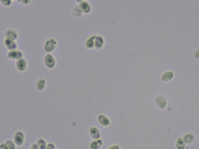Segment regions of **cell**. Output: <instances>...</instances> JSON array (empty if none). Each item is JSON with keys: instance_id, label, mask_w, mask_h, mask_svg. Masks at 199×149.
Wrapping results in <instances>:
<instances>
[{"instance_id": "1", "label": "cell", "mask_w": 199, "mask_h": 149, "mask_svg": "<svg viewBox=\"0 0 199 149\" xmlns=\"http://www.w3.org/2000/svg\"><path fill=\"white\" fill-rule=\"evenodd\" d=\"M57 42L55 39L52 38L48 39L45 42L44 50L46 52H53L56 49L57 46Z\"/></svg>"}, {"instance_id": "2", "label": "cell", "mask_w": 199, "mask_h": 149, "mask_svg": "<svg viewBox=\"0 0 199 149\" xmlns=\"http://www.w3.org/2000/svg\"><path fill=\"white\" fill-rule=\"evenodd\" d=\"M155 104L158 108L164 109L167 105V101L166 98L163 95H159L155 99Z\"/></svg>"}, {"instance_id": "3", "label": "cell", "mask_w": 199, "mask_h": 149, "mask_svg": "<svg viewBox=\"0 0 199 149\" xmlns=\"http://www.w3.org/2000/svg\"><path fill=\"white\" fill-rule=\"evenodd\" d=\"M44 63L48 68H53L55 65V58L51 54H47L44 58Z\"/></svg>"}, {"instance_id": "4", "label": "cell", "mask_w": 199, "mask_h": 149, "mask_svg": "<svg viewBox=\"0 0 199 149\" xmlns=\"http://www.w3.org/2000/svg\"><path fill=\"white\" fill-rule=\"evenodd\" d=\"M24 134L21 131H18L15 134L14 137L15 143L18 146L22 145L24 142Z\"/></svg>"}, {"instance_id": "5", "label": "cell", "mask_w": 199, "mask_h": 149, "mask_svg": "<svg viewBox=\"0 0 199 149\" xmlns=\"http://www.w3.org/2000/svg\"><path fill=\"white\" fill-rule=\"evenodd\" d=\"M5 36L6 39L15 41L18 38V34L16 31L12 29L7 30L5 32Z\"/></svg>"}, {"instance_id": "6", "label": "cell", "mask_w": 199, "mask_h": 149, "mask_svg": "<svg viewBox=\"0 0 199 149\" xmlns=\"http://www.w3.org/2000/svg\"><path fill=\"white\" fill-rule=\"evenodd\" d=\"M22 53L18 50L10 51L8 53V58L10 59H14V60H18L22 58Z\"/></svg>"}, {"instance_id": "7", "label": "cell", "mask_w": 199, "mask_h": 149, "mask_svg": "<svg viewBox=\"0 0 199 149\" xmlns=\"http://www.w3.org/2000/svg\"><path fill=\"white\" fill-rule=\"evenodd\" d=\"M79 5L83 12L85 13H88L90 11L91 7L89 3L85 1H81Z\"/></svg>"}, {"instance_id": "8", "label": "cell", "mask_w": 199, "mask_h": 149, "mask_svg": "<svg viewBox=\"0 0 199 149\" xmlns=\"http://www.w3.org/2000/svg\"><path fill=\"white\" fill-rule=\"evenodd\" d=\"M174 76V73L172 71L164 72L161 77V79L163 82H168L171 81Z\"/></svg>"}, {"instance_id": "9", "label": "cell", "mask_w": 199, "mask_h": 149, "mask_svg": "<svg viewBox=\"0 0 199 149\" xmlns=\"http://www.w3.org/2000/svg\"><path fill=\"white\" fill-rule=\"evenodd\" d=\"M16 65L18 70L22 72L25 70L26 67V62L24 58H21L17 61Z\"/></svg>"}, {"instance_id": "10", "label": "cell", "mask_w": 199, "mask_h": 149, "mask_svg": "<svg viewBox=\"0 0 199 149\" xmlns=\"http://www.w3.org/2000/svg\"><path fill=\"white\" fill-rule=\"evenodd\" d=\"M4 43L8 49L11 50V51L16 50V49H17V43L12 40L6 39L4 41Z\"/></svg>"}, {"instance_id": "11", "label": "cell", "mask_w": 199, "mask_h": 149, "mask_svg": "<svg viewBox=\"0 0 199 149\" xmlns=\"http://www.w3.org/2000/svg\"><path fill=\"white\" fill-rule=\"evenodd\" d=\"M98 120L101 125L103 126H108L110 125V121L109 119L103 115H100L98 116Z\"/></svg>"}, {"instance_id": "12", "label": "cell", "mask_w": 199, "mask_h": 149, "mask_svg": "<svg viewBox=\"0 0 199 149\" xmlns=\"http://www.w3.org/2000/svg\"><path fill=\"white\" fill-rule=\"evenodd\" d=\"M184 141L186 144H191L193 143L195 140V137L194 134L191 133H188L184 136Z\"/></svg>"}, {"instance_id": "13", "label": "cell", "mask_w": 199, "mask_h": 149, "mask_svg": "<svg viewBox=\"0 0 199 149\" xmlns=\"http://www.w3.org/2000/svg\"><path fill=\"white\" fill-rule=\"evenodd\" d=\"M104 40L102 36L96 35L95 40V47L96 49H100L103 47Z\"/></svg>"}, {"instance_id": "14", "label": "cell", "mask_w": 199, "mask_h": 149, "mask_svg": "<svg viewBox=\"0 0 199 149\" xmlns=\"http://www.w3.org/2000/svg\"><path fill=\"white\" fill-rule=\"evenodd\" d=\"M96 36V35H92L87 40L86 46L88 49H93L95 47V40Z\"/></svg>"}, {"instance_id": "15", "label": "cell", "mask_w": 199, "mask_h": 149, "mask_svg": "<svg viewBox=\"0 0 199 149\" xmlns=\"http://www.w3.org/2000/svg\"><path fill=\"white\" fill-rule=\"evenodd\" d=\"M89 133L92 137L94 139H98L101 137V134L98 129L95 127L90 128Z\"/></svg>"}, {"instance_id": "16", "label": "cell", "mask_w": 199, "mask_h": 149, "mask_svg": "<svg viewBox=\"0 0 199 149\" xmlns=\"http://www.w3.org/2000/svg\"><path fill=\"white\" fill-rule=\"evenodd\" d=\"M46 82L45 80L43 79H40L38 80L36 82V88L39 91H42L45 88Z\"/></svg>"}, {"instance_id": "17", "label": "cell", "mask_w": 199, "mask_h": 149, "mask_svg": "<svg viewBox=\"0 0 199 149\" xmlns=\"http://www.w3.org/2000/svg\"><path fill=\"white\" fill-rule=\"evenodd\" d=\"M102 140L98 139L93 141L91 143L90 147L91 149H99L103 145Z\"/></svg>"}, {"instance_id": "18", "label": "cell", "mask_w": 199, "mask_h": 149, "mask_svg": "<svg viewBox=\"0 0 199 149\" xmlns=\"http://www.w3.org/2000/svg\"><path fill=\"white\" fill-rule=\"evenodd\" d=\"M83 12L80 9L79 4L76 5L73 7L72 11V15L74 17H79L82 15Z\"/></svg>"}, {"instance_id": "19", "label": "cell", "mask_w": 199, "mask_h": 149, "mask_svg": "<svg viewBox=\"0 0 199 149\" xmlns=\"http://www.w3.org/2000/svg\"><path fill=\"white\" fill-rule=\"evenodd\" d=\"M186 144L183 139L182 138L178 139L176 143L177 149H185L186 147Z\"/></svg>"}, {"instance_id": "20", "label": "cell", "mask_w": 199, "mask_h": 149, "mask_svg": "<svg viewBox=\"0 0 199 149\" xmlns=\"http://www.w3.org/2000/svg\"><path fill=\"white\" fill-rule=\"evenodd\" d=\"M37 144L38 146L40 149H46L47 147V144L46 141L42 138H40L37 140Z\"/></svg>"}, {"instance_id": "21", "label": "cell", "mask_w": 199, "mask_h": 149, "mask_svg": "<svg viewBox=\"0 0 199 149\" xmlns=\"http://www.w3.org/2000/svg\"><path fill=\"white\" fill-rule=\"evenodd\" d=\"M6 145H7L9 149H15L16 146L13 142L10 140H8L6 141Z\"/></svg>"}, {"instance_id": "22", "label": "cell", "mask_w": 199, "mask_h": 149, "mask_svg": "<svg viewBox=\"0 0 199 149\" xmlns=\"http://www.w3.org/2000/svg\"><path fill=\"white\" fill-rule=\"evenodd\" d=\"M1 2L3 5L6 6H10L12 3L11 0H1Z\"/></svg>"}, {"instance_id": "23", "label": "cell", "mask_w": 199, "mask_h": 149, "mask_svg": "<svg viewBox=\"0 0 199 149\" xmlns=\"http://www.w3.org/2000/svg\"><path fill=\"white\" fill-rule=\"evenodd\" d=\"M18 1L21 4L27 5V4H29L31 2V0H21V1Z\"/></svg>"}, {"instance_id": "24", "label": "cell", "mask_w": 199, "mask_h": 149, "mask_svg": "<svg viewBox=\"0 0 199 149\" xmlns=\"http://www.w3.org/2000/svg\"><path fill=\"white\" fill-rule=\"evenodd\" d=\"M46 149H55V145L52 143H49L47 146Z\"/></svg>"}, {"instance_id": "25", "label": "cell", "mask_w": 199, "mask_h": 149, "mask_svg": "<svg viewBox=\"0 0 199 149\" xmlns=\"http://www.w3.org/2000/svg\"><path fill=\"white\" fill-rule=\"evenodd\" d=\"M1 149H9L6 143H2L0 145Z\"/></svg>"}, {"instance_id": "26", "label": "cell", "mask_w": 199, "mask_h": 149, "mask_svg": "<svg viewBox=\"0 0 199 149\" xmlns=\"http://www.w3.org/2000/svg\"><path fill=\"white\" fill-rule=\"evenodd\" d=\"M30 149H40L39 148L37 144V143H34L32 144V145L31 146Z\"/></svg>"}, {"instance_id": "27", "label": "cell", "mask_w": 199, "mask_h": 149, "mask_svg": "<svg viewBox=\"0 0 199 149\" xmlns=\"http://www.w3.org/2000/svg\"><path fill=\"white\" fill-rule=\"evenodd\" d=\"M194 56L197 59H199V48L196 51Z\"/></svg>"}, {"instance_id": "28", "label": "cell", "mask_w": 199, "mask_h": 149, "mask_svg": "<svg viewBox=\"0 0 199 149\" xmlns=\"http://www.w3.org/2000/svg\"><path fill=\"white\" fill-rule=\"evenodd\" d=\"M108 149H120L119 147L117 145H114L112 146L109 148Z\"/></svg>"}]
</instances>
